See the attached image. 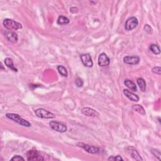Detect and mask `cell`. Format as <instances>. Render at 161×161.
I'll return each mask as SVG.
<instances>
[{
	"mask_svg": "<svg viewBox=\"0 0 161 161\" xmlns=\"http://www.w3.org/2000/svg\"><path fill=\"white\" fill-rule=\"evenodd\" d=\"M98 62V65L99 66L106 67L110 65V58L108 57V55L106 54L101 53L99 55Z\"/></svg>",
	"mask_w": 161,
	"mask_h": 161,
	"instance_id": "cell-9",
	"label": "cell"
},
{
	"mask_svg": "<svg viewBox=\"0 0 161 161\" xmlns=\"http://www.w3.org/2000/svg\"><path fill=\"white\" fill-rule=\"evenodd\" d=\"M81 113L82 114H83L85 116H98L99 114L98 113L94 110L93 108H88V107H85L81 109Z\"/></svg>",
	"mask_w": 161,
	"mask_h": 161,
	"instance_id": "cell-12",
	"label": "cell"
},
{
	"mask_svg": "<svg viewBox=\"0 0 161 161\" xmlns=\"http://www.w3.org/2000/svg\"><path fill=\"white\" fill-rule=\"evenodd\" d=\"M49 125L52 130L60 133L66 132L67 130V126L66 125L62 123H60L57 121H51L49 123Z\"/></svg>",
	"mask_w": 161,
	"mask_h": 161,
	"instance_id": "cell-4",
	"label": "cell"
},
{
	"mask_svg": "<svg viewBox=\"0 0 161 161\" xmlns=\"http://www.w3.org/2000/svg\"><path fill=\"white\" fill-rule=\"evenodd\" d=\"M75 84H76V86L78 87V88H81V87L83 86L84 82L81 79V78L77 77L75 80Z\"/></svg>",
	"mask_w": 161,
	"mask_h": 161,
	"instance_id": "cell-23",
	"label": "cell"
},
{
	"mask_svg": "<svg viewBox=\"0 0 161 161\" xmlns=\"http://www.w3.org/2000/svg\"><path fill=\"white\" fill-rule=\"evenodd\" d=\"M77 145L78 147H81L82 149H83L89 154H98L100 152V149L99 148L95 146L85 144V143H77Z\"/></svg>",
	"mask_w": 161,
	"mask_h": 161,
	"instance_id": "cell-5",
	"label": "cell"
},
{
	"mask_svg": "<svg viewBox=\"0 0 161 161\" xmlns=\"http://www.w3.org/2000/svg\"><path fill=\"white\" fill-rule=\"evenodd\" d=\"M108 160H123V158L121 157L120 155H116V156H110L109 158L108 159Z\"/></svg>",
	"mask_w": 161,
	"mask_h": 161,
	"instance_id": "cell-25",
	"label": "cell"
},
{
	"mask_svg": "<svg viewBox=\"0 0 161 161\" xmlns=\"http://www.w3.org/2000/svg\"><path fill=\"white\" fill-rule=\"evenodd\" d=\"M6 37L7 38V40L13 43H16L18 41V36L16 33L13 32H8L6 34Z\"/></svg>",
	"mask_w": 161,
	"mask_h": 161,
	"instance_id": "cell-14",
	"label": "cell"
},
{
	"mask_svg": "<svg viewBox=\"0 0 161 161\" xmlns=\"http://www.w3.org/2000/svg\"><path fill=\"white\" fill-rule=\"evenodd\" d=\"M11 160H13V161H17V160H25V159L23 158L22 157H21L20 155H15L13 157H12L11 159Z\"/></svg>",
	"mask_w": 161,
	"mask_h": 161,
	"instance_id": "cell-27",
	"label": "cell"
},
{
	"mask_svg": "<svg viewBox=\"0 0 161 161\" xmlns=\"http://www.w3.org/2000/svg\"><path fill=\"white\" fill-rule=\"evenodd\" d=\"M57 71L59 72L60 75H62L64 77H67L68 72L66 67H64L62 66H57Z\"/></svg>",
	"mask_w": 161,
	"mask_h": 161,
	"instance_id": "cell-20",
	"label": "cell"
},
{
	"mask_svg": "<svg viewBox=\"0 0 161 161\" xmlns=\"http://www.w3.org/2000/svg\"><path fill=\"white\" fill-rule=\"evenodd\" d=\"M70 11L72 13H77L78 12V8L76 7H72L70 9Z\"/></svg>",
	"mask_w": 161,
	"mask_h": 161,
	"instance_id": "cell-28",
	"label": "cell"
},
{
	"mask_svg": "<svg viewBox=\"0 0 161 161\" xmlns=\"http://www.w3.org/2000/svg\"><path fill=\"white\" fill-rule=\"evenodd\" d=\"M143 28H144L145 32L149 35L152 34V33H153V29H152V28L150 27L149 25H148V24L145 25Z\"/></svg>",
	"mask_w": 161,
	"mask_h": 161,
	"instance_id": "cell-22",
	"label": "cell"
},
{
	"mask_svg": "<svg viewBox=\"0 0 161 161\" xmlns=\"http://www.w3.org/2000/svg\"><path fill=\"white\" fill-rule=\"evenodd\" d=\"M5 65L8 67L10 68L11 70H13L15 72H18V69L15 67L14 64H13V61L11 58H6L5 59Z\"/></svg>",
	"mask_w": 161,
	"mask_h": 161,
	"instance_id": "cell-17",
	"label": "cell"
},
{
	"mask_svg": "<svg viewBox=\"0 0 161 161\" xmlns=\"http://www.w3.org/2000/svg\"><path fill=\"white\" fill-rule=\"evenodd\" d=\"M123 62L130 65H136L140 62V57L137 55L126 56L123 58Z\"/></svg>",
	"mask_w": 161,
	"mask_h": 161,
	"instance_id": "cell-11",
	"label": "cell"
},
{
	"mask_svg": "<svg viewBox=\"0 0 161 161\" xmlns=\"http://www.w3.org/2000/svg\"><path fill=\"white\" fill-rule=\"evenodd\" d=\"M81 62L85 67H92L93 66V62L91 59L89 54H83L80 56Z\"/></svg>",
	"mask_w": 161,
	"mask_h": 161,
	"instance_id": "cell-8",
	"label": "cell"
},
{
	"mask_svg": "<svg viewBox=\"0 0 161 161\" xmlns=\"http://www.w3.org/2000/svg\"><path fill=\"white\" fill-rule=\"evenodd\" d=\"M137 84L139 86V88L142 91V92H145L146 89V82L145 81L142 77H139L137 79Z\"/></svg>",
	"mask_w": 161,
	"mask_h": 161,
	"instance_id": "cell-18",
	"label": "cell"
},
{
	"mask_svg": "<svg viewBox=\"0 0 161 161\" xmlns=\"http://www.w3.org/2000/svg\"><path fill=\"white\" fill-rule=\"evenodd\" d=\"M132 108L133 111L138 113L139 114H140L143 116H145L146 114L145 109L142 106L140 105V104H133Z\"/></svg>",
	"mask_w": 161,
	"mask_h": 161,
	"instance_id": "cell-15",
	"label": "cell"
},
{
	"mask_svg": "<svg viewBox=\"0 0 161 161\" xmlns=\"http://www.w3.org/2000/svg\"><path fill=\"white\" fill-rule=\"evenodd\" d=\"M126 150L128 152V153L131 155L132 157L136 160H143L140 154H138L137 150L135 149L133 147H128L126 148Z\"/></svg>",
	"mask_w": 161,
	"mask_h": 161,
	"instance_id": "cell-10",
	"label": "cell"
},
{
	"mask_svg": "<svg viewBox=\"0 0 161 161\" xmlns=\"http://www.w3.org/2000/svg\"><path fill=\"white\" fill-rule=\"evenodd\" d=\"M152 72L156 74H161V68L160 67H154L152 68Z\"/></svg>",
	"mask_w": 161,
	"mask_h": 161,
	"instance_id": "cell-26",
	"label": "cell"
},
{
	"mask_svg": "<svg viewBox=\"0 0 161 161\" xmlns=\"http://www.w3.org/2000/svg\"><path fill=\"white\" fill-rule=\"evenodd\" d=\"M35 114L39 118L45 119H52L55 118V115L49 111H47L43 108H38L35 111Z\"/></svg>",
	"mask_w": 161,
	"mask_h": 161,
	"instance_id": "cell-3",
	"label": "cell"
},
{
	"mask_svg": "<svg viewBox=\"0 0 161 161\" xmlns=\"http://www.w3.org/2000/svg\"><path fill=\"white\" fill-rule=\"evenodd\" d=\"M3 24L4 25V27H5V28L9 30H17L22 28V25L18 22H17V21H15V20H13L11 19H5L3 21Z\"/></svg>",
	"mask_w": 161,
	"mask_h": 161,
	"instance_id": "cell-2",
	"label": "cell"
},
{
	"mask_svg": "<svg viewBox=\"0 0 161 161\" xmlns=\"http://www.w3.org/2000/svg\"><path fill=\"white\" fill-rule=\"evenodd\" d=\"M150 50L155 55L160 54V47L156 44H151L150 46Z\"/></svg>",
	"mask_w": 161,
	"mask_h": 161,
	"instance_id": "cell-21",
	"label": "cell"
},
{
	"mask_svg": "<svg viewBox=\"0 0 161 161\" xmlns=\"http://www.w3.org/2000/svg\"><path fill=\"white\" fill-rule=\"evenodd\" d=\"M6 116L8 118H9L13 121H14L15 122L17 123L18 124L23 126L25 127H31V123H30L29 121L23 119V118L16 113H6Z\"/></svg>",
	"mask_w": 161,
	"mask_h": 161,
	"instance_id": "cell-1",
	"label": "cell"
},
{
	"mask_svg": "<svg viewBox=\"0 0 161 161\" xmlns=\"http://www.w3.org/2000/svg\"><path fill=\"white\" fill-rule=\"evenodd\" d=\"M69 23V20L66 16H59L57 20V24L60 25H67Z\"/></svg>",
	"mask_w": 161,
	"mask_h": 161,
	"instance_id": "cell-19",
	"label": "cell"
},
{
	"mask_svg": "<svg viewBox=\"0 0 161 161\" xmlns=\"http://www.w3.org/2000/svg\"><path fill=\"white\" fill-rule=\"evenodd\" d=\"M27 157L28 160H43V159L40 152L37 150H31L27 152Z\"/></svg>",
	"mask_w": 161,
	"mask_h": 161,
	"instance_id": "cell-6",
	"label": "cell"
},
{
	"mask_svg": "<svg viewBox=\"0 0 161 161\" xmlns=\"http://www.w3.org/2000/svg\"><path fill=\"white\" fill-rule=\"evenodd\" d=\"M123 94L127 96L130 100L134 102H138L139 101V97L135 94L131 92L128 89H123Z\"/></svg>",
	"mask_w": 161,
	"mask_h": 161,
	"instance_id": "cell-13",
	"label": "cell"
},
{
	"mask_svg": "<svg viewBox=\"0 0 161 161\" xmlns=\"http://www.w3.org/2000/svg\"><path fill=\"white\" fill-rule=\"evenodd\" d=\"M124 84L127 86L128 88H129L130 90L133 91V92H135V91H137V90L135 84L134 82L132 81L128 80V79H126L124 81Z\"/></svg>",
	"mask_w": 161,
	"mask_h": 161,
	"instance_id": "cell-16",
	"label": "cell"
},
{
	"mask_svg": "<svg viewBox=\"0 0 161 161\" xmlns=\"http://www.w3.org/2000/svg\"><path fill=\"white\" fill-rule=\"evenodd\" d=\"M138 24V21L136 17H130L125 22V30H128V31H130V30H132L134 28H135Z\"/></svg>",
	"mask_w": 161,
	"mask_h": 161,
	"instance_id": "cell-7",
	"label": "cell"
},
{
	"mask_svg": "<svg viewBox=\"0 0 161 161\" xmlns=\"http://www.w3.org/2000/svg\"><path fill=\"white\" fill-rule=\"evenodd\" d=\"M151 152L152 154H153L156 157H157L159 160H160V152L158 150L156 149H151Z\"/></svg>",
	"mask_w": 161,
	"mask_h": 161,
	"instance_id": "cell-24",
	"label": "cell"
}]
</instances>
